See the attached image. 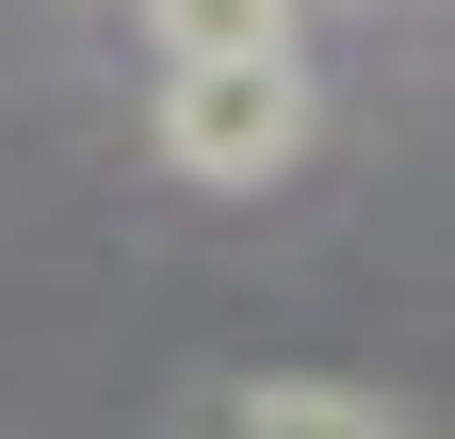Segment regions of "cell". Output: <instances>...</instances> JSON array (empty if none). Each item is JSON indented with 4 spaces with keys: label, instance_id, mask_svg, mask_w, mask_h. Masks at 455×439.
Instances as JSON below:
<instances>
[{
    "label": "cell",
    "instance_id": "obj_3",
    "mask_svg": "<svg viewBox=\"0 0 455 439\" xmlns=\"http://www.w3.org/2000/svg\"><path fill=\"white\" fill-rule=\"evenodd\" d=\"M147 33L163 49H293L309 0H147Z\"/></svg>",
    "mask_w": 455,
    "mask_h": 439
},
{
    "label": "cell",
    "instance_id": "obj_1",
    "mask_svg": "<svg viewBox=\"0 0 455 439\" xmlns=\"http://www.w3.org/2000/svg\"><path fill=\"white\" fill-rule=\"evenodd\" d=\"M147 147L180 163L196 196H260L325 147V82H309V33L293 49H163V98H147Z\"/></svg>",
    "mask_w": 455,
    "mask_h": 439
},
{
    "label": "cell",
    "instance_id": "obj_2",
    "mask_svg": "<svg viewBox=\"0 0 455 439\" xmlns=\"http://www.w3.org/2000/svg\"><path fill=\"white\" fill-rule=\"evenodd\" d=\"M180 439H407V407L341 391V374H244V391H212Z\"/></svg>",
    "mask_w": 455,
    "mask_h": 439
}]
</instances>
